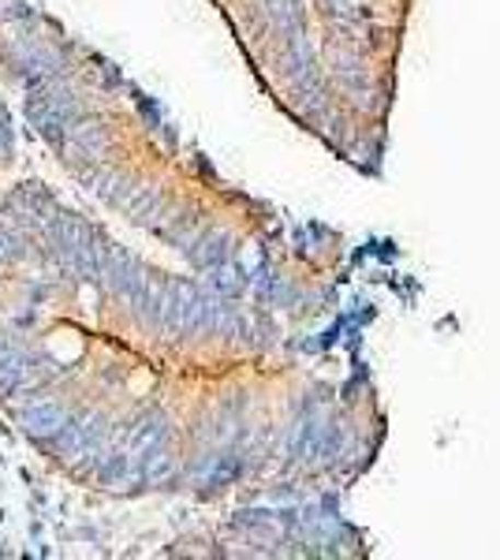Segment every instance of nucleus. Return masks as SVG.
Here are the masks:
<instances>
[{
    "label": "nucleus",
    "instance_id": "f257e3e1",
    "mask_svg": "<svg viewBox=\"0 0 500 560\" xmlns=\"http://www.w3.org/2000/svg\"><path fill=\"white\" fill-rule=\"evenodd\" d=\"M26 430L34 433H53L57 427H63V411L57 408V404H38V408H31L23 415Z\"/></svg>",
    "mask_w": 500,
    "mask_h": 560
}]
</instances>
